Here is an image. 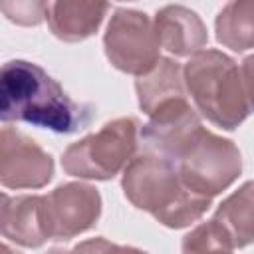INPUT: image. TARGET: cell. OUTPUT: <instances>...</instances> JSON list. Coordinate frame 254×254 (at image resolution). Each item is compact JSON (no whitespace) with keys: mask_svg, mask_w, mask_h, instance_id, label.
I'll return each mask as SVG.
<instances>
[{"mask_svg":"<svg viewBox=\"0 0 254 254\" xmlns=\"http://www.w3.org/2000/svg\"><path fill=\"white\" fill-rule=\"evenodd\" d=\"M141 141L149 153L171 161L192 192L208 198L226 190L242 171L238 147L204 129L194 107L167 121H149L141 129Z\"/></svg>","mask_w":254,"mask_h":254,"instance_id":"obj_1","label":"cell"},{"mask_svg":"<svg viewBox=\"0 0 254 254\" xmlns=\"http://www.w3.org/2000/svg\"><path fill=\"white\" fill-rule=\"evenodd\" d=\"M0 117L24 121L56 133H73L87 125L91 107L73 101L38 64L12 60L0 71Z\"/></svg>","mask_w":254,"mask_h":254,"instance_id":"obj_2","label":"cell"},{"mask_svg":"<svg viewBox=\"0 0 254 254\" xmlns=\"http://www.w3.org/2000/svg\"><path fill=\"white\" fill-rule=\"evenodd\" d=\"M121 187L133 206L169 228L196 222L212 202V198L192 192L171 161L149 151L131 159L123 171Z\"/></svg>","mask_w":254,"mask_h":254,"instance_id":"obj_3","label":"cell"},{"mask_svg":"<svg viewBox=\"0 0 254 254\" xmlns=\"http://www.w3.org/2000/svg\"><path fill=\"white\" fill-rule=\"evenodd\" d=\"M183 79L196 111L212 125L232 131L248 117L250 105L240 69L230 56L202 50L185 64Z\"/></svg>","mask_w":254,"mask_h":254,"instance_id":"obj_4","label":"cell"},{"mask_svg":"<svg viewBox=\"0 0 254 254\" xmlns=\"http://www.w3.org/2000/svg\"><path fill=\"white\" fill-rule=\"evenodd\" d=\"M137 127L133 117H119L71 143L62 155L64 171L77 179H113L119 171H125L135 155Z\"/></svg>","mask_w":254,"mask_h":254,"instance_id":"obj_5","label":"cell"},{"mask_svg":"<svg viewBox=\"0 0 254 254\" xmlns=\"http://www.w3.org/2000/svg\"><path fill=\"white\" fill-rule=\"evenodd\" d=\"M103 46L113 67L137 77L149 73L161 60L155 24L147 14L129 8L115 10L107 24Z\"/></svg>","mask_w":254,"mask_h":254,"instance_id":"obj_6","label":"cell"},{"mask_svg":"<svg viewBox=\"0 0 254 254\" xmlns=\"http://www.w3.org/2000/svg\"><path fill=\"white\" fill-rule=\"evenodd\" d=\"M50 240H69L89 230L101 214V196L85 183H65L42 194Z\"/></svg>","mask_w":254,"mask_h":254,"instance_id":"obj_7","label":"cell"},{"mask_svg":"<svg viewBox=\"0 0 254 254\" xmlns=\"http://www.w3.org/2000/svg\"><path fill=\"white\" fill-rule=\"evenodd\" d=\"M54 159L28 135L0 131V181L6 189H40L52 181Z\"/></svg>","mask_w":254,"mask_h":254,"instance_id":"obj_8","label":"cell"},{"mask_svg":"<svg viewBox=\"0 0 254 254\" xmlns=\"http://www.w3.org/2000/svg\"><path fill=\"white\" fill-rule=\"evenodd\" d=\"M153 24L161 48L179 58L196 56L208 42L206 26L198 18V14L179 4L161 8Z\"/></svg>","mask_w":254,"mask_h":254,"instance_id":"obj_9","label":"cell"},{"mask_svg":"<svg viewBox=\"0 0 254 254\" xmlns=\"http://www.w3.org/2000/svg\"><path fill=\"white\" fill-rule=\"evenodd\" d=\"M0 228L4 238L14 240L16 244L38 248L48 238L46 218H44V200L40 194L8 196L2 194L0 208Z\"/></svg>","mask_w":254,"mask_h":254,"instance_id":"obj_10","label":"cell"},{"mask_svg":"<svg viewBox=\"0 0 254 254\" xmlns=\"http://www.w3.org/2000/svg\"><path fill=\"white\" fill-rule=\"evenodd\" d=\"M107 10L109 4L105 2L62 0L50 4L46 18L56 38L64 42H81L99 28Z\"/></svg>","mask_w":254,"mask_h":254,"instance_id":"obj_11","label":"cell"},{"mask_svg":"<svg viewBox=\"0 0 254 254\" xmlns=\"http://www.w3.org/2000/svg\"><path fill=\"white\" fill-rule=\"evenodd\" d=\"M139 107L151 117L161 107L187 99V87L183 79V67L171 58H161L159 64L135 81Z\"/></svg>","mask_w":254,"mask_h":254,"instance_id":"obj_12","label":"cell"},{"mask_svg":"<svg viewBox=\"0 0 254 254\" xmlns=\"http://www.w3.org/2000/svg\"><path fill=\"white\" fill-rule=\"evenodd\" d=\"M212 220L222 228L232 248H244L254 242V181L244 183L226 196L216 208Z\"/></svg>","mask_w":254,"mask_h":254,"instance_id":"obj_13","label":"cell"},{"mask_svg":"<svg viewBox=\"0 0 254 254\" xmlns=\"http://www.w3.org/2000/svg\"><path fill=\"white\" fill-rule=\"evenodd\" d=\"M216 40L234 50L254 48V0H232L216 16Z\"/></svg>","mask_w":254,"mask_h":254,"instance_id":"obj_14","label":"cell"},{"mask_svg":"<svg viewBox=\"0 0 254 254\" xmlns=\"http://www.w3.org/2000/svg\"><path fill=\"white\" fill-rule=\"evenodd\" d=\"M232 244L214 222H202L183 238V254H232Z\"/></svg>","mask_w":254,"mask_h":254,"instance_id":"obj_15","label":"cell"},{"mask_svg":"<svg viewBox=\"0 0 254 254\" xmlns=\"http://www.w3.org/2000/svg\"><path fill=\"white\" fill-rule=\"evenodd\" d=\"M48 2H2L0 10L20 26H36L48 16Z\"/></svg>","mask_w":254,"mask_h":254,"instance_id":"obj_16","label":"cell"},{"mask_svg":"<svg viewBox=\"0 0 254 254\" xmlns=\"http://www.w3.org/2000/svg\"><path fill=\"white\" fill-rule=\"evenodd\" d=\"M71 252L73 254H147L145 250H139V248H133V246L113 244V242H109L101 236L79 242Z\"/></svg>","mask_w":254,"mask_h":254,"instance_id":"obj_17","label":"cell"},{"mask_svg":"<svg viewBox=\"0 0 254 254\" xmlns=\"http://www.w3.org/2000/svg\"><path fill=\"white\" fill-rule=\"evenodd\" d=\"M240 77H242V85L246 91V99L250 109H254V54L248 56L242 65H240Z\"/></svg>","mask_w":254,"mask_h":254,"instance_id":"obj_18","label":"cell"},{"mask_svg":"<svg viewBox=\"0 0 254 254\" xmlns=\"http://www.w3.org/2000/svg\"><path fill=\"white\" fill-rule=\"evenodd\" d=\"M46 254H73L71 250H64V248H52V250H48Z\"/></svg>","mask_w":254,"mask_h":254,"instance_id":"obj_19","label":"cell"},{"mask_svg":"<svg viewBox=\"0 0 254 254\" xmlns=\"http://www.w3.org/2000/svg\"><path fill=\"white\" fill-rule=\"evenodd\" d=\"M0 252H2V254H22V252H16V250H12V248H10L8 244H2Z\"/></svg>","mask_w":254,"mask_h":254,"instance_id":"obj_20","label":"cell"}]
</instances>
